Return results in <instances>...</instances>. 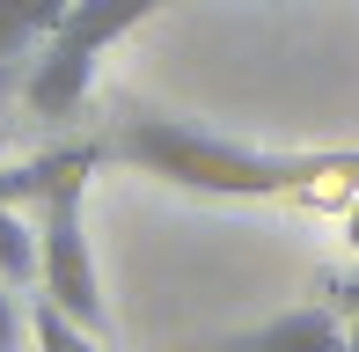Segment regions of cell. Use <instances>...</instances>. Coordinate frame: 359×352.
I'll list each match as a JSON object with an SVG mask.
<instances>
[{
	"label": "cell",
	"instance_id": "1",
	"mask_svg": "<svg viewBox=\"0 0 359 352\" xmlns=\"http://www.w3.org/2000/svg\"><path fill=\"white\" fill-rule=\"evenodd\" d=\"M103 147L125 169L176 184V191H198V198H286V191H308L316 176H337V169L359 176V154H271V147L220 140L205 125L161 118V110H133Z\"/></svg>",
	"mask_w": 359,
	"mask_h": 352
},
{
	"label": "cell",
	"instance_id": "2",
	"mask_svg": "<svg viewBox=\"0 0 359 352\" xmlns=\"http://www.w3.org/2000/svg\"><path fill=\"white\" fill-rule=\"evenodd\" d=\"M154 8H169V0H67L59 29L37 44V59H29L22 103L37 110V118L81 110V103H88V81H95V59H103L118 37H133Z\"/></svg>",
	"mask_w": 359,
	"mask_h": 352
},
{
	"label": "cell",
	"instance_id": "3",
	"mask_svg": "<svg viewBox=\"0 0 359 352\" xmlns=\"http://www.w3.org/2000/svg\"><path fill=\"white\" fill-rule=\"evenodd\" d=\"M37 286L81 330L110 323L103 271H95V250H88V184H67V191H52V198L37 205Z\"/></svg>",
	"mask_w": 359,
	"mask_h": 352
},
{
	"label": "cell",
	"instance_id": "4",
	"mask_svg": "<svg viewBox=\"0 0 359 352\" xmlns=\"http://www.w3.org/2000/svg\"><path fill=\"white\" fill-rule=\"evenodd\" d=\"M191 352H359L345 316L308 301V309H286V316H264L250 330H227V338H198Z\"/></svg>",
	"mask_w": 359,
	"mask_h": 352
},
{
	"label": "cell",
	"instance_id": "5",
	"mask_svg": "<svg viewBox=\"0 0 359 352\" xmlns=\"http://www.w3.org/2000/svg\"><path fill=\"white\" fill-rule=\"evenodd\" d=\"M59 15H67V0H0V59L37 52L59 29Z\"/></svg>",
	"mask_w": 359,
	"mask_h": 352
},
{
	"label": "cell",
	"instance_id": "6",
	"mask_svg": "<svg viewBox=\"0 0 359 352\" xmlns=\"http://www.w3.org/2000/svg\"><path fill=\"white\" fill-rule=\"evenodd\" d=\"M29 338H37V352H103L95 345V330H81L67 309H59V301H29Z\"/></svg>",
	"mask_w": 359,
	"mask_h": 352
},
{
	"label": "cell",
	"instance_id": "7",
	"mask_svg": "<svg viewBox=\"0 0 359 352\" xmlns=\"http://www.w3.org/2000/svg\"><path fill=\"white\" fill-rule=\"evenodd\" d=\"M0 279L29 286L37 279V228H22V205L0 198Z\"/></svg>",
	"mask_w": 359,
	"mask_h": 352
},
{
	"label": "cell",
	"instance_id": "8",
	"mask_svg": "<svg viewBox=\"0 0 359 352\" xmlns=\"http://www.w3.org/2000/svg\"><path fill=\"white\" fill-rule=\"evenodd\" d=\"M22 330H29V316L15 309V286L0 279V352H15V345H22Z\"/></svg>",
	"mask_w": 359,
	"mask_h": 352
},
{
	"label": "cell",
	"instance_id": "9",
	"mask_svg": "<svg viewBox=\"0 0 359 352\" xmlns=\"http://www.w3.org/2000/svg\"><path fill=\"white\" fill-rule=\"evenodd\" d=\"M337 301H345V330H352V345H359V271L337 286Z\"/></svg>",
	"mask_w": 359,
	"mask_h": 352
}]
</instances>
